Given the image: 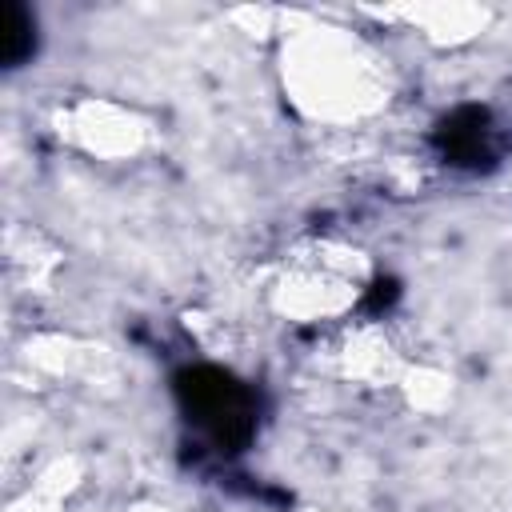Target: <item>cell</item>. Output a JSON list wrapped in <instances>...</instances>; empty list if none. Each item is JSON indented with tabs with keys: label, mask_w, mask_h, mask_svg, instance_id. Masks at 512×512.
<instances>
[{
	"label": "cell",
	"mask_w": 512,
	"mask_h": 512,
	"mask_svg": "<svg viewBox=\"0 0 512 512\" xmlns=\"http://www.w3.org/2000/svg\"><path fill=\"white\" fill-rule=\"evenodd\" d=\"M84 484V460L76 456H56L48 460L24 496L12 500V512H60V504H68V496Z\"/></svg>",
	"instance_id": "obj_8"
},
{
	"label": "cell",
	"mask_w": 512,
	"mask_h": 512,
	"mask_svg": "<svg viewBox=\"0 0 512 512\" xmlns=\"http://www.w3.org/2000/svg\"><path fill=\"white\" fill-rule=\"evenodd\" d=\"M56 140L92 164H136L160 144V124L140 104L80 92L52 108Z\"/></svg>",
	"instance_id": "obj_3"
},
{
	"label": "cell",
	"mask_w": 512,
	"mask_h": 512,
	"mask_svg": "<svg viewBox=\"0 0 512 512\" xmlns=\"http://www.w3.org/2000/svg\"><path fill=\"white\" fill-rule=\"evenodd\" d=\"M132 512H172V508H164V504H136Z\"/></svg>",
	"instance_id": "obj_9"
},
{
	"label": "cell",
	"mask_w": 512,
	"mask_h": 512,
	"mask_svg": "<svg viewBox=\"0 0 512 512\" xmlns=\"http://www.w3.org/2000/svg\"><path fill=\"white\" fill-rule=\"evenodd\" d=\"M364 12L376 16V20H384V24H400V28L416 32L428 48H440V52L468 48L496 20V8L492 4H472V0H416V4L364 8Z\"/></svg>",
	"instance_id": "obj_5"
},
{
	"label": "cell",
	"mask_w": 512,
	"mask_h": 512,
	"mask_svg": "<svg viewBox=\"0 0 512 512\" xmlns=\"http://www.w3.org/2000/svg\"><path fill=\"white\" fill-rule=\"evenodd\" d=\"M276 84L312 128H360L396 104L400 72L364 32L300 16L276 36Z\"/></svg>",
	"instance_id": "obj_1"
},
{
	"label": "cell",
	"mask_w": 512,
	"mask_h": 512,
	"mask_svg": "<svg viewBox=\"0 0 512 512\" xmlns=\"http://www.w3.org/2000/svg\"><path fill=\"white\" fill-rule=\"evenodd\" d=\"M4 268H8V280L28 292V296H48L60 268H64V252L52 244L48 232L32 228V224H16L8 228L4 236Z\"/></svg>",
	"instance_id": "obj_6"
},
{
	"label": "cell",
	"mask_w": 512,
	"mask_h": 512,
	"mask_svg": "<svg viewBox=\"0 0 512 512\" xmlns=\"http://www.w3.org/2000/svg\"><path fill=\"white\" fill-rule=\"evenodd\" d=\"M412 360L416 356H408L404 340L384 320H364V316H352L320 332L316 344V368L364 396H396Z\"/></svg>",
	"instance_id": "obj_4"
},
{
	"label": "cell",
	"mask_w": 512,
	"mask_h": 512,
	"mask_svg": "<svg viewBox=\"0 0 512 512\" xmlns=\"http://www.w3.org/2000/svg\"><path fill=\"white\" fill-rule=\"evenodd\" d=\"M396 400L416 416H440L456 404V376L436 360H412Z\"/></svg>",
	"instance_id": "obj_7"
},
{
	"label": "cell",
	"mask_w": 512,
	"mask_h": 512,
	"mask_svg": "<svg viewBox=\"0 0 512 512\" xmlns=\"http://www.w3.org/2000/svg\"><path fill=\"white\" fill-rule=\"evenodd\" d=\"M376 280L372 256L344 236H300L260 272V304L296 328L328 332L352 320Z\"/></svg>",
	"instance_id": "obj_2"
}]
</instances>
